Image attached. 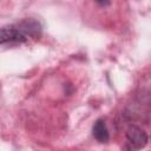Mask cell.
<instances>
[{"instance_id":"cell-1","label":"cell","mask_w":151,"mask_h":151,"mask_svg":"<svg viewBox=\"0 0 151 151\" xmlns=\"http://www.w3.org/2000/svg\"><path fill=\"white\" fill-rule=\"evenodd\" d=\"M41 25L35 19H24L0 28V45L8 42H25L40 37Z\"/></svg>"},{"instance_id":"cell-2","label":"cell","mask_w":151,"mask_h":151,"mask_svg":"<svg viewBox=\"0 0 151 151\" xmlns=\"http://www.w3.org/2000/svg\"><path fill=\"white\" fill-rule=\"evenodd\" d=\"M125 136H126L129 147L133 150L143 149L147 144V140H149L146 132L137 125H130L125 132Z\"/></svg>"},{"instance_id":"cell-3","label":"cell","mask_w":151,"mask_h":151,"mask_svg":"<svg viewBox=\"0 0 151 151\" xmlns=\"http://www.w3.org/2000/svg\"><path fill=\"white\" fill-rule=\"evenodd\" d=\"M92 134L99 143H107L110 139V132L104 119H98L93 124Z\"/></svg>"},{"instance_id":"cell-4","label":"cell","mask_w":151,"mask_h":151,"mask_svg":"<svg viewBox=\"0 0 151 151\" xmlns=\"http://www.w3.org/2000/svg\"><path fill=\"white\" fill-rule=\"evenodd\" d=\"M96 2L100 6H107L111 2V0H96Z\"/></svg>"}]
</instances>
